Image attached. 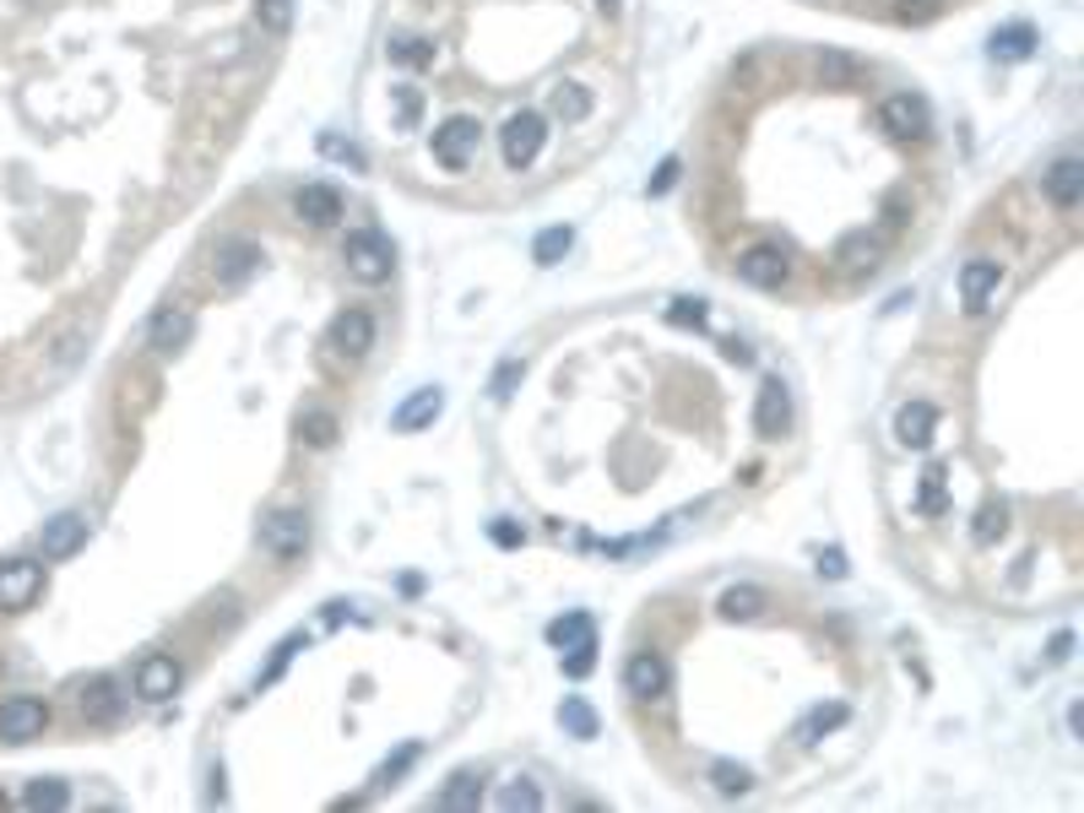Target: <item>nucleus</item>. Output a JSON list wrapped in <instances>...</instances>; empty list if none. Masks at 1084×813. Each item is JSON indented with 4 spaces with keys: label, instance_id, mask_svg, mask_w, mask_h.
I'll return each instance as SVG.
<instances>
[{
    "label": "nucleus",
    "instance_id": "aec40b11",
    "mask_svg": "<svg viewBox=\"0 0 1084 813\" xmlns=\"http://www.w3.org/2000/svg\"><path fill=\"white\" fill-rule=\"evenodd\" d=\"M564 250H570V228H553V234H543V244H537V261H543V266H553Z\"/></svg>",
    "mask_w": 1084,
    "mask_h": 813
},
{
    "label": "nucleus",
    "instance_id": "f03ea898",
    "mask_svg": "<svg viewBox=\"0 0 1084 813\" xmlns=\"http://www.w3.org/2000/svg\"><path fill=\"white\" fill-rule=\"evenodd\" d=\"M44 727H49V705L44 700L11 694L0 705V743H33V738H44Z\"/></svg>",
    "mask_w": 1084,
    "mask_h": 813
},
{
    "label": "nucleus",
    "instance_id": "2eb2a0df",
    "mask_svg": "<svg viewBox=\"0 0 1084 813\" xmlns=\"http://www.w3.org/2000/svg\"><path fill=\"white\" fill-rule=\"evenodd\" d=\"M483 803V781L472 776V770H462L445 792H440V809H451V813H462V809H477Z\"/></svg>",
    "mask_w": 1084,
    "mask_h": 813
},
{
    "label": "nucleus",
    "instance_id": "0eeeda50",
    "mask_svg": "<svg viewBox=\"0 0 1084 813\" xmlns=\"http://www.w3.org/2000/svg\"><path fill=\"white\" fill-rule=\"evenodd\" d=\"M932 429H938V407L932 402H922V396L901 402V413H895V440L901 445L922 451V445H932Z\"/></svg>",
    "mask_w": 1084,
    "mask_h": 813
},
{
    "label": "nucleus",
    "instance_id": "9b49d317",
    "mask_svg": "<svg viewBox=\"0 0 1084 813\" xmlns=\"http://www.w3.org/2000/svg\"><path fill=\"white\" fill-rule=\"evenodd\" d=\"M336 429H342V423H336L331 407H305V413H299V440L314 445V451H325V445L336 440Z\"/></svg>",
    "mask_w": 1084,
    "mask_h": 813
},
{
    "label": "nucleus",
    "instance_id": "dca6fc26",
    "mask_svg": "<svg viewBox=\"0 0 1084 813\" xmlns=\"http://www.w3.org/2000/svg\"><path fill=\"white\" fill-rule=\"evenodd\" d=\"M760 608H765V591H760V586H732V591H722V613H727V619H760Z\"/></svg>",
    "mask_w": 1084,
    "mask_h": 813
},
{
    "label": "nucleus",
    "instance_id": "39448f33",
    "mask_svg": "<svg viewBox=\"0 0 1084 813\" xmlns=\"http://www.w3.org/2000/svg\"><path fill=\"white\" fill-rule=\"evenodd\" d=\"M38 591H44V564H33V559H5L0 564V608L5 613L33 608Z\"/></svg>",
    "mask_w": 1084,
    "mask_h": 813
},
{
    "label": "nucleus",
    "instance_id": "a211bd4d",
    "mask_svg": "<svg viewBox=\"0 0 1084 813\" xmlns=\"http://www.w3.org/2000/svg\"><path fill=\"white\" fill-rule=\"evenodd\" d=\"M22 803H27V809H65L71 792H65V781H33V787L22 792Z\"/></svg>",
    "mask_w": 1084,
    "mask_h": 813
},
{
    "label": "nucleus",
    "instance_id": "b1692460",
    "mask_svg": "<svg viewBox=\"0 0 1084 813\" xmlns=\"http://www.w3.org/2000/svg\"><path fill=\"white\" fill-rule=\"evenodd\" d=\"M299 646H305V635H294V641H283V646H277V656H272V667L261 672V683H272V678H277V672H283V667L294 661V650H299Z\"/></svg>",
    "mask_w": 1084,
    "mask_h": 813
},
{
    "label": "nucleus",
    "instance_id": "7ed1b4c3",
    "mask_svg": "<svg viewBox=\"0 0 1084 813\" xmlns=\"http://www.w3.org/2000/svg\"><path fill=\"white\" fill-rule=\"evenodd\" d=\"M998 283H1003V261H992V255L965 261V266H960V304H965V315H987Z\"/></svg>",
    "mask_w": 1084,
    "mask_h": 813
},
{
    "label": "nucleus",
    "instance_id": "6e6552de",
    "mask_svg": "<svg viewBox=\"0 0 1084 813\" xmlns=\"http://www.w3.org/2000/svg\"><path fill=\"white\" fill-rule=\"evenodd\" d=\"M174 689H179V661H174V656H142V661H136V694H142V700L157 705V700H168Z\"/></svg>",
    "mask_w": 1084,
    "mask_h": 813
},
{
    "label": "nucleus",
    "instance_id": "5701e85b",
    "mask_svg": "<svg viewBox=\"0 0 1084 813\" xmlns=\"http://www.w3.org/2000/svg\"><path fill=\"white\" fill-rule=\"evenodd\" d=\"M592 667H597V641H592V646H575L570 650V661H564V672H570V678H586Z\"/></svg>",
    "mask_w": 1084,
    "mask_h": 813
},
{
    "label": "nucleus",
    "instance_id": "1a4fd4ad",
    "mask_svg": "<svg viewBox=\"0 0 1084 813\" xmlns=\"http://www.w3.org/2000/svg\"><path fill=\"white\" fill-rule=\"evenodd\" d=\"M623 689H629L634 700H651V694H662V689H667V661H662L656 650H640V656H629V667H623Z\"/></svg>",
    "mask_w": 1084,
    "mask_h": 813
},
{
    "label": "nucleus",
    "instance_id": "f257e3e1",
    "mask_svg": "<svg viewBox=\"0 0 1084 813\" xmlns=\"http://www.w3.org/2000/svg\"><path fill=\"white\" fill-rule=\"evenodd\" d=\"M754 434L760 440H781L791 434V385L781 374H765L754 391Z\"/></svg>",
    "mask_w": 1084,
    "mask_h": 813
},
{
    "label": "nucleus",
    "instance_id": "4be33fe9",
    "mask_svg": "<svg viewBox=\"0 0 1084 813\" xmlns=\"http://www.w3.org/2000/svg\"><path fill=\"white\" fill-rule=\"evenodd\" d=\"M1003 531V504H987L981 515H976V542H992Z\"/></svg>",
    "mask_w": 1084,
    "mask_h": 813
},
{
    "label": "nucleus",
    "instance_id": "412c9836",
    "mask_svg": "<svg viewBox=\"0 0 1084 813\" xmlns=\"http://www.w3.org/2000/svg\"><path fill=\"white\" fill-rule=\"evenodd\" d=\"M504 809H543V792L537 787H526V781H515V787H504V798H499Z\"/></svg>",
    "mask_w": 1084,
    "mask_h": 813
},
{
    "label": "nucleus",
    "instance_id": "f8f14e48",
    "mask_svg": "<svg viewBox=\"0 0 1084 813\" xmlns=\"http://www.w3.org/2000/svg\"><path fill=\"white\" fill-rule=\"evenodd\" d=\"M548 641H553L559 650L592 646V619H586V613H564V619H553V624H548Z\"/></svg>",
    "mask_w": 1084,
    "mask_h": 813
},
{
    "label": "nucleus",
    "instance_id": "ddd939ff",
    "mask_svg": "<svg viewBox=\"0 0 1084 813\" xmlns=\"http://www.w3.org/2000/svg\"><path fill=\"white\" fill-rule=\"evenodd\" d=\"M440 407H445V396H440V391H418V396L396 413V429H424V423H434V418H440Z\"/></svg>",
    "mask_w": 1084,
    "mask_h": 813
},
{
    "label": "nucleus",
    "instance_id": "a878e982",
    "mask_svg": "<svg viewBox=\"0 0 1084 813\" xmlns=\"http://www.w3.org/2000/svg\"><path fill=\"white\" fill-rule=\"evenodd\" d=\"M998 44H1003V55H1025V49H1031V33H1025V27H1009Z\"/></svg>",
    "mask_w": 1084,
    "mask_h": 813
},
{
    "label": "nucleus",
    "instance_id": "6ab92c4d",
    "mask_svg": "<svg viewBox=\"0 0 1084 813\" xmlns=\"http://www.w3.org/2000/svg\"><path fill=\"white\" fill-rule=\"evenodd\" d=\"M841 721H846V705H819V710L797 727V738H802V743H813L819 732H830V727H841Z\"/></svg>",
    "mask_w": 1084,
    "mask_h": 813
},
{
    "label": "nucleus",
    "instance_id": "423d86ee",
    "mask_svg": "<svg viewBox=\"0 0 1084 813\" xmlns=\"http://www.w3.org/2000/svg\"><path fill=\"white\" fill-rule=\"evenodd\" d=\"M82 542H87V521H82L76 510H65V515L44 521V531H38V548H44V559H71Z\"/></svg>",
    "mask_w": 1084,
    "mask_h": 813
},
{
    "label": "nucleus",
    "instance_id": "9d476101",
    "mask_svg": "<svg viewBox=\"0 0 1084 813\" xmlns=\"http://www.w3.org/2000/svg\"><path fill=\"white\" fill-rule=\"evenodd\" d=\"M76 705H82V716H87V721H109V716L120 710V694H115V683H109V678H93V683H82Z\"/></svg>",
    "mask_w": 1084,
    "mask_h": 813
},
{
    "label": "nucleus",
    "instance_id": "393cba45",
    "mask_svg": "<svg viewBox=\"0 0 1084 813\" xmlns=\"http://www.w3.org/2000/svg\"><path fill=\"white\" fill-rule=\"evenodd\" d=\"M716 787L722 792H743L749 787V770L743 765H716Z\"/></svg>",
    "mask_w": 1084,
    "mask_h": 813
},
{
    "label": "nucleus",
    "instance_id": "20e7f679",
    "mask_svg": "<svg viewBox=\"0 0 1084 813\" xmlns=\"http://www.w3.org/2000/svg\"><path fill=\"white\" fill-rule=\"evenodd\" d=\"M305 542H310V521H305V510H277V515H266V521H261V548H266V553H277V559H299V553H305Z\"/></svg>",
    "mask_w": 1084,
    "mask_h": 813
},
{
    "label": "nucleus",
    "instance_id": "cd10ccee",
    "mask_svg": "<svg viewBox=\"0 0 1084 813\" xmlns=\"http://www.w3.org/2000/svg\"><path fill=\"white\" fill-rule=\"evenodd\" d=\"M819 570H824L830 581H841V575H846V553H841V548H830V553H819Z\"/></svg>",
    "mask_w": 1084,
    "mask_h": 813
},
{
    "label": "nucleus",
    "instance_id": "bb28decb",
    "mask_svg": "<svg viewBox=\"0 0 1084 813\" xmlns=\"http://www.w3.org/2000/svg\"><path fill=\"white\" fill-rule=\"evenodd\" d=\"M493 542L499 548H521V526L515 521H493Z\"/></svg>",
    "mask_w": 1084,
    "mask_h": 813
},
{
    "label": "nucleus",
    "instance_id": "4468645a",
    "mask_svg": "<svg viewBox=\"0 0 1084 813\" xmlns=\"http://www.w3.org/2000/svg\"><path fill=\"white\" fill-rule=\"evenodd\" d=\"M917 510H922V515H943V510H949V473H943V467H928V473H922Z\"/></svg>",
    "mask_w": 1084,
    "mask_h": 813
},
{
    "label": "nucleus",
    "instance_id": "f3484780",
    "mask_svg": "<svg viewBox=\"0 0 1084 813\" xmlns=\"http://www.w3.org/2000/svg\"><path fill=\"white\" fill-rule=\"evenodd\" d=\"M559 721H564L575 738H597V710H592L586 700H564V705H559Z\"/></svg>",
    "mask_w": 1084,
    "mask_h": 813
}]
</instances>
